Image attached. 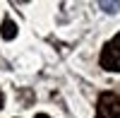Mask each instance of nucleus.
<instances>
[{"label":"nucleus","mask_w":120,"mask_h":118,"mask_svg":"<svg viewBox=\"0 0 120 118\" xmlns=\"http://www.w3.org/2000/svg\"><path fill=\"white\" fill-rule=\"evenodd\" d=\"M96 118H120V96L113 92H103L96 104Z\"/></svg>","instance_id":"2"},{"label":"nucleus","mask_w":120,"mask_h":118,"mask_svg":"<svg viewBox=\"0 0 120 118\" xmlns=\"http://www.w3.org/2000/svg\"><path fill=\"white\" fill-rule=\"evenodd\" d=\"M0 36H3L5 41H12L17 36V24L12 19H3V24H0Z\"/></svg>","instance_id":"3"},{"label":"nucleus","mask_w":120,"mask_h":118,"mask_svg":"<svg viewBox=\"0 0 120 118\" xmlns=\"http://www.w3.org/2000/svg\"><path fill=\"white\" fill-rule=\"evenodd\" d=\"M3 104H5V94L0 92V109H3Z\"/></svg>","instance_id":"4"},{"label":"nucleus","mask_w":120,"mask_h":118,"mask_svg":"<svg viewBox=\"0 0 120 118\" xmlns=\"http://www.w3.org/2000/svg\"><path fill=\"white\" fill-rule=\"evenodd\" d=\"M36 118H51V116H46V113H36Z\"/></svg>","instance_id":"5"},{"label":"nucleus","mask_w":120,"mask_h":118,"mask_svg":"<svg viewBox=\"0 0 120 118\" xmlns=\"http://www.w3.org/2000/svg\"><path fill=\"white\" fill-rule=\"evenodd\" d=\"M101 67L108 72H120V34H115L101 51Z\"/></svg>","instance_id":"1"}]
</instances>
